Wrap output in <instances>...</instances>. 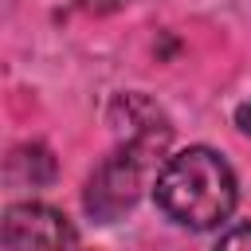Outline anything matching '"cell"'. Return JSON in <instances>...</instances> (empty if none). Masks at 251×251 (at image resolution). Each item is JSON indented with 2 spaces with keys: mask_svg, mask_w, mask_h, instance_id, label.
<instances>
[{
  "mask_svg": "<svg viewBox=\"0 0 251 251\" xmlns=\"http://www.w3.org/2000/svg\"><path fill=\"white\" fill-rule=\"evenodd\" d=\"M110 126H114L118 141H145V145L169 153L173 122L149 94H137V90L133 94H118L110 102Z\"/></svg>",
  "mask_w": 251,
  "mask_h": 251,
  "instance_id": "4",
  "label": "cell"
},
{
  "mask_svg": "<svg viewBox=\"0 0 251 251\" xmlns=\"http://www.w3.org/2000/svg\"><path fill=\"white\" fill-rule=\"evenodd\" d=\"M165 153L145 145V141H118V149L110 157L98 161V169L90 173L86 180V192H82V208L98 220V224H114L122 220L137 200H141V188H145V176L153 173L157 176V161Z\"/></svg>",
  "mask_w": 251,
  "mask_h": 251,
  "instance_id": "2",
  "label": "cell"
},
{
  "mask_svg": "<svg viewBox=\"0 0 251 251\" xmlns=\"http://www.w3.org/2000/svg\"><path fill=\"white\" fill-rule=\"evenodd\" d=\"M126 0H82V8H90V12H114V8H122Z\"/></svg>",
  "mask_w": 251,
  "mask_h": 251,
  "instance_id": "8",
  "label": "cell"
},
{
  "mask_svg": "<svg viewBox=\"0 0 251 251\" xmlns=\"http://www.w3.org/2000/svg\"><path fill=\"white\" fill-rule=\"evenodd\" d=\"M220 247H251V224H239L220 235Z\"/></svg>",
  "mask_w": 251,
  "mask_h": 251,
  "instance_id": "6",
  "label": "cell"
},
{
  "mask_svg": "<svg viewBox=\"0 0 251 251\" xmlns=\"http://www.w3.org/2000/svg\"><path fill=\"white\" fill-rule=\"evenodd\" d=\"M235 126H239V129H243V133L251 137V98H247V102H243V106L235 110Z\"/></svg>",
  "mask_w": 251,
  "mask_h": 251,
  "instance_id": "7",
  "label": "cell"
},
{
  "mask_svg": "<svg viewBox=\"0 0 251 251\" xmlns=\"http://www.w3.org/2000/svg\"><path fill=\"white\" fill-rule=\"evenodd\" d=\"M8 180L31 184V188L51 184L55 180V157H51V149L47 145H20V149H12V157H8Z\"/></svg>",
  "mask_w": 251,
  "mask_h": 251,
  "instance_id": "5",
  "label": "cell"
},
{
  "mask_svg": "<svg viewBox=\"0 0 251 251\" xmlns=\"http://www.w3.org/2000/svg\"><path fill=\"white\" fill-rule=\"evenodd\" d=\"M153 200L173 224L188 231H212L231 220L239 184L224 153L208 145H188L161 161L153 176Z\"/></svg>",
  "mask_w": 251,
  "mask_h": 251,
  "instance_id": "1",
  "label": "cell"
},
{
  "mask_svg": "<svg viewBox=\"0 0 251 251\" xmlns=\"http://www.w3.org/2000/svg\"><path fill=\"white\" fill-rule=\"evenodd\" d=\"M78 231L71 227V220L39 200L27 204H8L4 220H0V247L4 251H20V247H75Z\"/></svg>",
  "mask_w": 251,
  "mask_h": 251,
  "instance_id": "3",
  "label": "cell"
}]
</instances>
